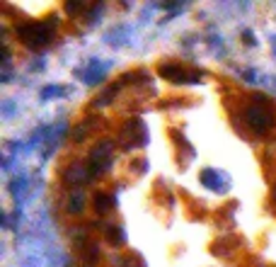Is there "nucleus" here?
Segmentation results:
<instances>
[{"label":"nucleus","mask_w":276,"mask_h":267,"mask_svg":"<svg viewBox=\"0 0 276 267\" xmlns=\"http://www.w3.org/2000/svg\"><path fill=\"white\" fill-rule=\"evenodd\" d=\"M221 177H223V172H218V170H204L201 172V183L206 185L208 190H225Z\"/></svg>","instance_id":"5"},{"label":"nucleus","mask_w":276,"mask_h":267,"mask_svg":"<svg viewBox=\"0 0 276 267\" xmlns=\"http://www.w3.org/2000/svg\"><path fill=\"white\" fill-rule=\"evenodd\" d=\"M160 75L167 78V80H172V83H182L184 78H187V73L182 70V66H172V63H167L160 68Z\"/></svg>","instance_id":"6"},{"label":"nucleus","mask_w":276,"mask_h":267,"mask_svg":"<svg viewBox=\"0 0 276 267\" xmlns=\"http://www.w3.org/2000/svg\"><path fill=\"white\" fill-rule=\"evenodd\" d=\"M54 27L56 22H27V25H20L17 27V37L22 39V44H27L29 49H39L46 46L54 37Z\"/></svg>","instance_id":"1"},{"label":"nucleus","mask_w":276,"mask_h":267,"mask_svg":"<svg viewBox=\"0 0 276 267\" xmlns=\"http://www.w3.org/2000/svg\"><path fill=\"white\" fill-rule=\"evenodd\" d=\"M90 170H85L83 165H70L68 170H66V183L68 185H78V183H87L90 180Z\"/></svg>","instance_id":"4"},{"label":"nucleus","mask_w":276,"mask_h":267,"mask_svg":"<svg viewBox=\"0 0 276 267\" xmlns=\"http://www.w3.org/2000/svg\"><path fill=\"white\" fill-rule=\"evenodd\" d=\"M111 204H114V202H111V197H109V195H104V192H99V195L95 197V209L97 211L111 209Z\"/></svg>","instance_id":"8"},{"label":"nucleus","mask_w":276,"mask_h":267,"mask_svg":"<svg viewBox=\"0 0 276 267\" xmlns=\"http://www.w3.org/2000/svg\"><path fill=\"white\" fill-rule=\"evenodd\" d=\"M274 199H276V187H274Z\"/></svg>","instance_id":"12"},{"label":"nucleus","mask_w":276,"mask_h":267,"mask_svg":"<svg viewBox=\"0 0 276 267\" xmlns=\"http://www.w3.org/2000/svg\"><path fill=\"white\" fill-rule=\"evenodd\" d=\"M83 204H85V199L80 192H75L73 197H70V204H68V211L70 214H78V211H83Z\"/></svg>","instance_id":"9"},{"label":"nucleus","mask_w":276,"mask_h":267,"mask_svg":"<svg viewBox=\"0 0 276 267\" xmlns=\"http://www.w3.org/2000/svg\"><path fill=\"white\" fill-rule=\"evenodd\" d=\"M245 44H254V34L252 32H245Z\"/></svg>","instance_id":"11"},{"label":"nucleus","mask_w":276,"mask_h":267,"mask_svg":"<svg viewBox=\"0 0 276 267\" xmlns=\"http://www.w3.org/2000/svg\"><path fill=\"white\" fill-rule=\"evenodd\" d=\"M66 10H68V13H75V10H83V3H68V5H66Z\"/></svg>","instance_id":"10"},{"label":"nucleus","mask_w":276,"mask_h":267,"mask_svg":"<svg viewBox=\"0 0 276 267\" xmlns=\"http://www.w3.org/2000/svg\"><path fill=\"white\" fill-rule=\"evenodd\" d=\"M247 122L249 127L254 129V131H266V127L271 124V114L266 112L264 107H259V105H254V107H247Z\"/></svg>","instance_id":"3"},{"label":"nucleus","mask_w":276,"mask_h":267,"mask_svg":"<svg viewBox=\"0 0 276 267\" xmlns=\"http://www.w3.org/2000/svg\"><path fill=\"white\" fill-rule=\"evenodd\" d=\"M107 238H109L111 245H121V243L126 240L124 228H119V226H109V228H107Z\"/></svg>","instance_id":"7"},{"label":"nucleus","mask_w":276,"mask_h":267,"mask_svg":"<svg viewBox=\"0 0 276 267\" xmlns=\"http://www.w3.org/2000/svg\"><path fill=\"white\" fill-rule=\"evenodd\" d=\"M111 148L109 143H99L95 151H92V158H90V172L92 175H99V172H104V170L109 168L111 163Z\"/></svg>","instance_id":"2"}]
</instances>
